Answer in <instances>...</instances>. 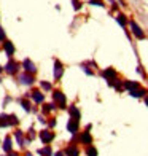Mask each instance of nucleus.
Wrapping results in <instances>:
<instances>
[{"mask_svg": "<svg viewBox=\"0 0 148 156\" xmlns=\"http://www.w3.org/2000/svg\"><path fill=\"white\" fill-rule=\"evenodd\" d=\"M24 67H26V70H27V72H35V66H33V64H32V61H29V59H26L24 61Z\"/></svg>", "mask_w": 148, "mask_h": 156, "instance_id": "8", "label": "nucleus"}, {"mask_svg": "<svg viewBox=\"0 0 148 156\" xmlns=\"http://www.w3.org/2000/svg\"><path fill=\"white\" fill-rule=\"evenodd\" d=\"M3 148H5V151H11V137H6V139H5Z\"/></svg>", "mask_w": 148, "mask_h": 156, "instance_id": "14", "label": "nucleus"}, {"mask_svg": "<svg viewBox=\"0 0 148 156\" xmlns=\"http://www.w3.org/2000/svg\"><path fill=\"white\" fill-rule=\"evenodd\" d=\"M0 72H2V67H0Z\"/></svg>", "mask_w": 148, "mask_h": 156, "instance_id": "28", "label": "nucleus"}, {"mask_svg": "<svg viewBox=\"0 0 148 156\" xmlns=\"http://www.w3.org/2000/svg\"><path fill=\"white\" fill-rule=\"evenodd\" d=\"M53 134L49 132V131H41L40 132V139H41V142H43V144H49V142L53 140Z\"/></svg>", "mask_w": 148, "mask_h": 156, "instance_id": "2", "label": "nucleus"}, {"mask_svg": "<svg viewBox=\"0 0 148 156\" xmlns=\"http://www.w3.org/2000/svg\"><path fill=\"white\" fill-rule=\"evenodd\" d=\"M19 81L23 83V84H32L33 83V78L30 75H27V73H23L19 76Z\"/></svg>", "mask_w": 148, "mask_h": 156, "instance_id": "5", "label": "nucleus"}, {"mask_svg": "<svg viewBox=\"0 0 148 156\" xmlns=\"http://www.w3.org/2000/svg\"><path fill=\"white\" fill-rule=\"evenodd\" d=\"M67 154H69V156H78V150H76V148H73V147H70L69 150H67Z\"/></svg>", "mask_w": 148, "mask_h": 156, "instance_id": "18", "label": "nucleus"}, {"mask_svg": "<svg viewBox=\"0 0 148 156\" xmlns=\"http://www.w3.org/2000/svg\"><path fill=\"white\" fill-rule=\"evenodd\" d=\"M41 86H43V89H49V88H51V86H49V83H46V81L41 83Z\"/></svg>", "mask_w": 148, "mask_h": 156, "instance_id": "23", "label": "nucleus"}, {"mask_svg": "<svg viewBox=\"0 0 148 156\" xmlns=\"http://www.w3.org/2000/svg\"><path fill=\"white\" fill-rule=\"evenodd\" d=\"M53 97H54V101H56V102H58V104L61 105V108L65 105V96L62 94L61 91H56V93L53 94Z\"/></svg>", "mask_w": 148, "mask_h": 156, "instance_id": "1", "label": "nucleus"}, {"mask_svg": "<svg viewBox=\"0 0 148 156\" xmlns=\"http://www.w3.org/2000/svg\"><path fill=\"white\" fill-rule=\"evenodd\" d=\"M131 27H132V32H134V35H136L137 38H143V32H142V29L137 26V23H131Z\"/></svg>", "mask_w": 148, "mask_h": 156, "instance_id": "3", "label": "nucleus"}, {"mask_svg": "<svg viewBox=\"0 0 148 156\" xmlns=\"http://www.w3.org/2000/svg\"><path fill=\"white\" fill-rule=\"evenodd\" d=\"M81 142H83V144H91V136L88 132H84L81 136Z\"/></svg>", "mask_w": 148, "mask_h": 156, "instance_id": "15", "label": "nucleus"}, {"mask_svg": "<svg viewBox=\"0 0 148 156\" xmlns=\"http://www.w3.org/2000/svg\"><path fill=\"white\" fill-rule=\"evenodd\" d=\"M124 86L128 88L129 91H134V89H137V88H139V84H137L136 81H126V83H124Z\"/></svg>", "mask_w": 148, "mask_h": 156, "instance_id": "10", "label": "nucleus"}, {"mask_svg": "<svg viewBox=\"0 0 148 156\" xmlns=\"http://www.w3.org/2000/svg\"><path fill=\"white\" fill-rule=\"evenodd\" d=\"M56 156H65V154L62 153V151H59V153H56Z\"/></svg>", "mask_w": 148, "mask_h": 156, "instance_id": "27", "label": "nucleus"}, {"mask_svg": "<svg viewBox=\"0 0 148 156\" xmlns=\"http://www.w3.org/2000/svg\"><path fill=\"white\" fill-rule=\"evenodd\" d=\"M118 23L121 24V26H124V24H126V18H124L123 15H119V16H118Z\"/></svg>", "mask_w": 148, "mask_h": 156, "instance_id": "21", "label": "nucleus"}, {"mask_svg": "<svg viewBox=\"0 0 148 156\" xmlns=\"http://www.w3.org/2000/svg\"><path fill=\"white\" fill-rule=\"evenodd\" d=\"M38 153L43 154V156H51V148L46 147V148H43V150H38Z\"/></svg>", "mask_w": 148, "mask_h": 156, "instance_id": "16", "label": "nucleus"}, {"mask_svg": "<svg viewBox=\"0 0 148 156\" xmlns=\"http://www.w3.org/2000/svg\"><path fill=\"white\" fill-rule=\"evenodd\" d=\"M62 76V64L59 61H56V66H54V78L56 80H59Z\"/></svg>", "mask_w": 148, "mask_h": 156, "instance_id": "4", "label": "nucleus"}, {"mask_svg": "<svg viewBox=\"0 0 148 156\" xmlns=\"http://www.w3.org/2000/svg\"><path fill=\"white\" fill-rule=\"evenodd\" d=\"M32 97H33V101H35V102H43V99H45V96L41 94V93H38V91L32 93Z\"/></svg>", "mask_w": 148, "mask_h": 156, "instance_id": "9", "label": "nucleus"}, {"mask_svg": "<svg viewBox=\"0 0 148 156\" xmlns=\"http://www.w3.org/2000/svg\"><path fill=\"white\" fill-rule=\"evenodd\" d=\"M73 6H75V10H78L80 8V3L76 2V0H73Z\"/></svg>", "mask_w": 148, "mask_h": 156, "instance_id": "25", "label": "nucleus"}, {"mask_svg": "<svg viewBox=\"0 0 148 156\" xmlns=\"http://www.w3.org/2000/svg\"><path fill=\"white\" fill-rule=\"evenodd\" d=\"M146 104H148V99H146Z\"/></svg>", "mask_w": 148, "mask_h": 156, "instance_id": "29", "label": "nucleus"}, {"mask_svg": "<svg viewBox=\"0 0 148 156\" xmlns=\"http://www.w3.org/2000/svg\"><path fill=\"white\" fill-rule=\"evenodd\" d=\"M143 94H145L143 89H134V91H131V96H134V97H142Z\"/></svg>", "mask_w": 148, "mask_h": 156, "instance_id": "12", "label": "nucleus"}, {"mask_svg": "<svg viewBox=\"0 0 148 156\" xmlns=\"http://www.w3.org/2000/svg\"><path fill=\"white\" fill-rule=\"evenodd\" d=\"M91 3H94V5H102L100 0H91Z\"/></svg>", "mask_w": 148, "mask_h": 156, "instance_id": "24", "label": "nucleus"}, {"mask_svg": "<svg viewBox=\"0 0 148 156\" xmlns=\"http://www.w3.org/2000/svg\"><path fill=\"white\" fill-rule=\"evenodd\" d=\"M27 156H32V154H27Z\"/></svg>", "mask_w": 148, "mask_h": 156, "instance_id": "30", "label": "nucleus"}, {"mask_svg": "<svg viewBox=\"0 0 148 156\" xmlns=\"http://www.w3.org/2000/svg\"><path fill=\"white\" fill-rule=\"evenodd\" d=\"M16 140H18L19 145H23V132L21 131H16Z\"/></svg>", "mask_w": 148, "mask_h": 156, "instance_id": "19", "label": "nucleus"}, {"mask_svg": "<svg viewBox=\"0 0 148 156\" xmlns=\"http://www.w3.org/2000/svg\"><path fill=\"white\" fill-rule=\"evenodd\" d=\"M3 38H5V34H3L2 29H0V40H3Z\"/></svg>", "mask_w": 148, "mask_h": 156, "instance_id": "26", "label": "nucleus"}, {"mask_svg": "<svg viewBox=\"0 0 148 156\" xmlns=\"http://www.w3.org/2000/svg\"><path fill=\"white\" fill-rule=\"evenodd\" d=\"M86 154L88 156H97V150H96L94 147H89L88 150H86Z\"/></svg>", "mask_w": 148, "mask_h": 156, "instance_id": "17", "label": "nucleus"}, {"mask_svg": "<svg viewBox=\"0 0 148 156\" xmlns=\"http://www.w3.org/2000/svg\"><path fill=\"white\" fill-rule=\"evenodd\" d=\"M21 104H23V107H24V108H26L27 112L30 110V107H29V104H27V102H24V101H23V102H21Z\"/></svg>", "mask_w": 148, "mask_h": 156, "instance_id": "22", "label": "nucleus"}, {"mask_svg": "<svg viewBox=\"0 0 148 156\" xmlns=\"http://www.w3.org/2000/svg\"><path fill=\"white\" fill-rule=\"evenodd\" d=\"M5 51L8 54H13V53H15V46H13L10 41H6V43H5Z\"/></svg>", "mask_w": 148, "mask_h": 156, "instance_id": "11", "label": "nucleus"}, {"mask_svg": "<svg viewBox=\"0 0 148 156\" xmlns=\"http://www.w3.org/2000/svg\"><path fill=\"white\" fill-rule=\"evenodd\" d=\"M70 113H72V116H73L75 119H78V118H80V112L76 110V108H72V110H70Z\"/></svg>", "mask_w": 148, "mask_h": 156, "instance_id": "20", "label": "nucleus"}, {"mask_svg": "<svg viewBox=\"0 0 148 156\" xmlns=\"http://www.w3.org/2000/svg\"><path fill=\"white\" fill-rule=\"evenodd\" d=\"M5 70H6L8 73H16L18 66H16L15 62H8V64H6V67H5Z\"/></svg>", "mask_w": 148, "mask_h": 156, "instance_id": "7", "label": "nucleus"}, {"mask_svg": "<svg viewBox=\"0 0 148 156\" xmlns=\"http://www.w3.org/2000/svg\"><path fill=\"white\" fill-rule=\"evenodd\" d=\"M69 131L70 132H76V129H78V119H75V118H72V119H70V121H69Z\"/></svg>", "mask_w": 148, "mask_h": 156, "instance_id": "6", "label": "nucleus"}, {"mask_svg": "<svg viewBox=\"0 0 148 156\" xmlns=\"http://www.w3.org/2000/svg\"><path fill=\"white\" fill-rule=\"evenodd\" d=\"M104 76H105V78H115V70H113V69H107V70L104 72Z\"/></svg>", "mask_w": 148, "mask_h": 156, "instance_id": "13", "label": "nucleus"}]
</instances>
